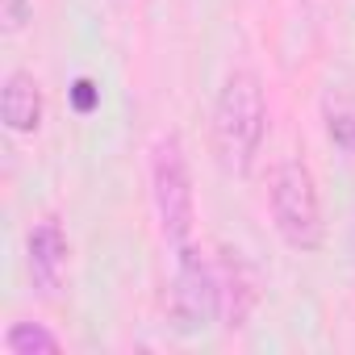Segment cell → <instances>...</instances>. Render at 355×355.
I'll list each match as a JSON object with an SVG mask.
<instances>
[{"instance_id":"obj_1","label":"cell","mask_w":355,"mask_h":355,"mask_svg":"<svg viewBox=\"0 0 355 355\" xmlns=\"http://www.w3.org/2000/svg\"><path fill=\"white\" fill-rule=\"evenodd\" d=\"M268 130V101L255 71H230L214 105V150L230 175H251Z\"/></svg>"},{"instance_id":"obj_2","label":"cell","mask_w":355,"mask_h":355,"mask_svg":"<svg viewBox=\"0 0 355 355\" xmlns=\"http://www.w3.org/2000/svg\"><path fill=\"white\" fill-rule=\"evenodd\" d=\"M268 205H272V226L284 239V247L309 255V251H318L326 243L322 197H318V180H313L305 159H284L272 171Z\"/></svg>"},{"instance_id":"obj_3","label":"cell","mask_w":355,"mask_h":355,"mask_svg":"<svg viewBox=\"0 0 355 355\" xmlns=\"http://www.w3.org/2000/svg\"><path fill=\"white\" fill-rule=\"evenodd\" d=\"M150 201L159 214V230L171 247L193 243L197 197H193V171H189L184 142L175 134H159L150 146Z\"/></svg>"},{"instance_id":"obj_4","label":"cell","mask_w":355,"mask_h":355,"mask_svg":"<svg viewBox=\"0 0 355 355\" xmlns=\"http://www.w3.org/2000/svg\"><path fill=\"white\" fill-rule=\"evenodd\" d=\"M175 263H171V326L180 334H201L222 318V288H218V263H209L201 255V247L180 243L171 247Z\"/></svg>"},{"instance_id":"obj_5","label":"cell","mask_w":355,"mask_h":355,"mask_svg":"<svg viewBox=\"0 0 355 355\" xmlns=\"http://www.w3.org/2000/svg\"><path fill=\"white\" fill-rule=\"evenodd\" d=\"M67 255H71V243H67V230L59 218H42L30 226L26 234V268H30V280H34V293L38 297H55L67 280Z\"/></svg>"},{"instance_id":"obj_6","label":"cell","mask_w":355,"mask_h":355,"mask_svg":"<svg viewBox=\"0 0 355 355\" xmlns=\"http://www.w3.org/2000/svg\"><path fill=\"white\" fill-rule=\"evenodd\" d=\"M218 288H222V326L243 330L263 297L259 272L251 268V259L243 251H230V247L218 251Z\"/></svg>"},{"instance_id":"obj_7","label":"cell","mask_w":355,"mask_h":355,"mask_svg":"<svg viewBox=\"0 0 355 355\" xmlns=\"http://www.w3.org/2000/svg\"><path fill=\"white\" fill-rule=\"evenodd\" d=\"M42 88L30 71H9L5 84H0V117H5V125L13 134H38L42 130Z\"/></svg>"},{"instance_id":"obj_8","label":"cell","mask_w":355,"mask_h":355,"mask_svg":"<svg viewBox=\"0 0 355 355\" xmlns=\"http://www.w3.org/2000/svg\"><path fill=\"white\" fill-rule=\"evenodd\" d=\"M5 351L9 355H59L63 338L55 330H46L42 322H13L5 330Z\"/></svg>"},{"instance_id":"obj_9","label":"cell","mask_w":355,"mask_h":355,"mask_svg":"<svg viewBox=\"0 0 355 355\" xmlns=\"http://www.w3.org/2000/svg\"><path fill=\"white\" fill-rule=\"evenodd\" d=\"M326 134H330L334 146H343L347 155H355V109H330Z\"/></svg>"},{"instance_id":"obj_10","label":"cell","mask_w":355,"mask_h":355,"mask_svg":"<svg viewBox=\"0 0 355 355\" xmlns=\"http://www.w3.org/2000/svg\"><path fill=\"white\" fill-rule=\"evenodd\" d=\"M30 17H34L30 0H0V21H5V34H21Z\"/></svg>"},{"instance_id":"obj_11","label":"cell","mask_w":355,"mask_h":355,"mask_svg":"<svg viewBox=\"0 0 355 355\" xmlns=\"http://www.w3.org/2000/svg\"><path fill=\"white\" fill-rule=\"evenodd\" d=\"M71 96H76V109H80V113H88V109L96 105V84H92V80H76Z\"/></svg>"}]
</instances>
